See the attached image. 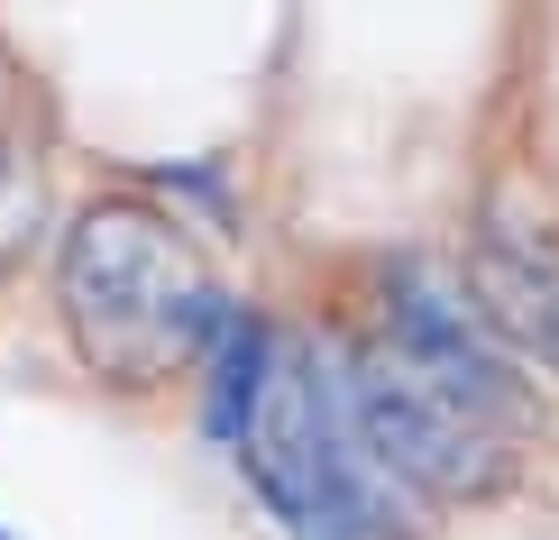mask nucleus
Here are the masks:
<instances>
[{
    "mask_svg": "<svg viewBox=\"0 0 559 540\" xmlns=\"http://www.w3.org/2000/svg\"><path fill=\"white\" fill-rule=\"evenodd\" d=\"M331 375H340L348 431H358V458L377 467V477L450 485V495L496 477V440H486L477 421H459L394 348H348V358H331Z\"/></svg>",
    "mask_w": 559,
    "mask_h": 540,
    "instance_id": "nucleus-3",
    "label": "nucleus"
},
{
    "mask_svg": "<svg viewBox=\"0 0 559 540\" xmlns=\"http://www.w3.org/2000/svg\"><path fill=\"white\" fill-rule=\"evenodd\" d=\"M239 449H248L258 504L294 540H367L377 531V467L358 458V431L340 412L331 348H275Z\"/></svg>",
    "mask_w": 559,
    "mask_h": 540,
    "instance_id": "nucleus-2",
    "label": "nucleus"
},
{
    "mask_svg": "<svg viewBox=\"0 0 559 540\" xmlns=\"http://www.w3.org/2000/svg\"><path fill=\"white\" fill-rule=\"evenodd\" d=\"M0 540H10V531H0Z\"/></svg>",
    "mask_w": 559,
    "mask_h": 540,
    "instance_id": "nucleus-8",
    "label": "nucleus"
},
{
    "mask_svg": "<svg viewBox=\"0 0 559 540\" xmlns=\"http://www.w3.org/2000/svg\"><path fill=\"white\" fill-rule=\"evenodd\" d=\"M37 220H46V183H37V166H28L19 147H0V266H10V256H28Z\"/></svg>",
    "mask_w": 559,
    "mask_h": 540,
    "instance_id": "nucleus-7",
    "label": "nucleus"
},
{
    "mask_svg": "<svg viewBox=\"0 0 559 540\" xmlns=\"http://www.w3.org/2000/svg\"><path fill=\"white\" fill-rule=\"evenodd\" d=\"M394 358L450 404L459 421H477L486 440H504L523 421V385L504 375V358L459 321L450 293H431L423 275H394Z\"/></svg>",
    "mask_w": 559,
    "mask_h": 540,
    "instance_id": "nucleus-4",
    "label": "nucleus"
},
{
    "mask_svg": "<svg viewBox=\"0 0 559 540\" xmlns=\"http://www.w3.org/2000/svg\"><path fill=\"white\" fill-rule=\"evenodd\" d=\"M468 293H477V312L514 348H532L542 367H559V248L542 239V229H523L514 202H496V220H486V239L468 256Z\"/></svg>",
    "mask_w": 559,
    "mask_h": 540,
    "instance_id": "nucleus-5",
    "label": "nucleus"
},
{
    "mask_svg": "<svg viewBox=\"0 0 559 540\" xmlns=\"http://www.w3.org/2000/svg\"><path fill=\"white\" fill-rule=\"evenodd\" d=\"M266 367H275V339L258 331V321H229V331L212 339V404H202V431L212 440L248 431V412H258V394H266Z\"/></svg>",
    "mask_w": 559,
    "mask_h": 540,
    "instance_id": "nucleus-6",
    "label": "nucleus"
},
{
    "mask_svg": "<svg viewBox=\"0 0 559 540\" xmlns=\"http://www.w3.org/2000/svg\"><path fill=\"white\" fill-rule=\"evenodd\" d=\"M64 321L110 385H166V375H183V358H202L229 331L202 248L156 202H92L74 220Z\"/></svg>",
    "mask_w": 559,
    "mask_h": 540,
    "instance_id": "nucleus-1",
    "label": "nucleus"
}]
</instances>
